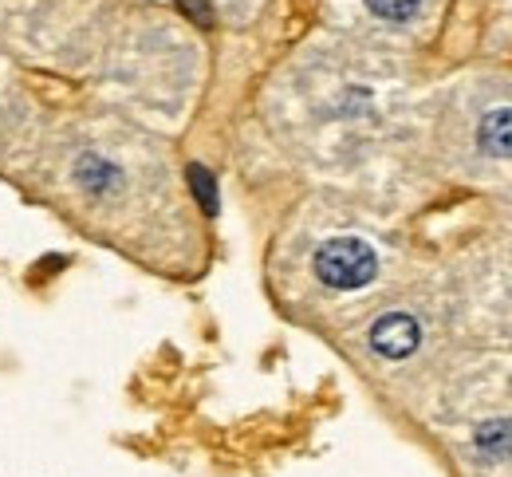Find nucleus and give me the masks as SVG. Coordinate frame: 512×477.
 Wrapping results in <instances>:
<instances>
[{
	"instance_id": "nucleus-1",
	"label": "nucleus",
	"mask_w": 512,
	"mask_h": 477,
	"mask_svg": "<svg viewBox=\"0 0 512 477\" xmlns=\"http://www.w3.org/2000/svg\"><path fill=\"white\" fill-rule=\"evenodd\" d=\"M375 273H379V253L363 237H335L316 253V276L327 288L355 292V288H367Z\"/></svg>"
},
{
	"instance_id": "nucleus-2",
	"label": "nucleus",
	"mask_w": 512,
	"mask_h": 477,
	"mask_svg": "<svg viewBox=\"0 0 512 477\" xmlns=\"http://www.w3.org/2000/svg\"><path fill=\"white\" fill-rule=\"evenodd\" d=\"M422 340V332H418V324L406 316V312H390L383 316L375 328H371V347L386 355V359H406V355H414V347Z\"/></svg>"
},
{
	"instance_id": "nucleus-3",
	"label": "nucleus",
	"mask_w": 512,
	"mask_h": 477,
	"mask_svg": "<svg viewBox=\"0 0 512 477\" xmlns=\"http://www.w3.org/2000/svg\"><path fill=\"white\" fill-rule=\"evenodd\" d=\"M477 142L485 154L493 158H512V107L505 111H489L477 127Z\"/></svg>"
},
{
	"instance_id": "nucleus-4",
	"label": "nucleus",
	"mask_w": 512,
	"mask_h": 477,
	"mask_svg": "<svg viewBox=\"0 0 512 477\" xmlns=\"http://www.w3.org/2000/svg\"><path fill=\"white\" fill-rule=\"evenodd\" d=\"M115 166H107L99 154H83L79 158V166H75V182L83 186V190H91V194H107L111 186H115Z\"/></svg>"
},
{
	"instance_id": "nucleus-5",
	"label": "nucleus",
	"mask_w": 512,
	"mask_h": 477,
	"mask_svg": "<svg viewBox=\"0 0 512 477\" xmlns=\"http://www.w3.org/2000/svg\"><path fill=\"white\" fill-rule=\"evenodd\" d=\"M477 446H481V454H512V422L481 426Z\"/></svg>"
},
{
	"instance_id": "nucleus-6",
	"label": "nucleus",
	"mask_w": 512,
	"mask_h": 477,
	"mask_svg": "<svg viewBox=\"0 0 512 477\" xmlns=\"http://www.w3.org/2000/svg\"><path fill=\"white\" fill-rule=\"evenodd\" d=\"M367 8H371L379 20L402 24V20H410V16L422 8V0H367Z\"/></svg>"
},
{
	"instance_id": "nucleus-7",
	"label": "nucleus",
	"mask_w": 512,
	"mask_h": 477,
	"mask_svg": "<svg viewBox=\"0 0 512 477\" xmlns=\"http://www.w3.org/2000/svg\"><path fill=\"white\" fill-rule=\"evenodd\" d=\"M190 182L193 190H197V202L205 205V213H217V194H213V178L201 170V166H193L190 170Z\"/></svg>"
},
{
	"instance_id": "nucleus-8",
	"label": "nucleus",
	"mask_w": 512,
	"mask_h": 477,
	"mask_svg": "<svg viewBox=\"0 0 512 477\" xmlns=\"http://www.w3.org/2000/svg\"><path fill=\"white\" fill-rule=\"evenodd\" d=\"M178 8L190 12L197 24H209V4H205V0H178Z\"/></svg>"
}]
</instances>
